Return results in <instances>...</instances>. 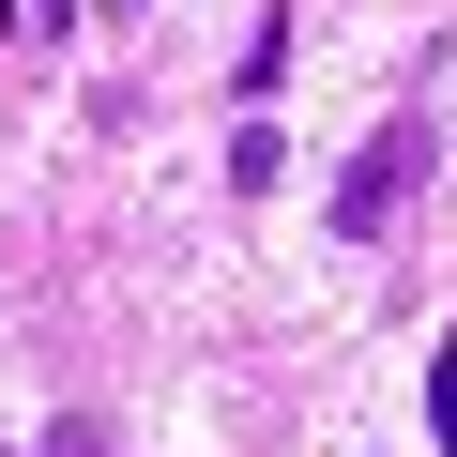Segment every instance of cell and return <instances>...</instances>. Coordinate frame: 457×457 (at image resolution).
<instances>
[{"instance_id":"cell-1","label":"cell","mask_w":457,"mask_h":457,"mask_svg":"<svg viewBox=\"0 0 457 457\" xmlns=\"http://www.w3.org/2000/svg\"><path fill=\"white\" fill-rule=\"evenodd\" d=\"M411 183H427V107H381V122H366V153L336 168L320 228H336V245H381V228L411 213Z\"/></svg>"},{"instance_id":"cell-2","label":"cell","mask_w":457,"mask_h":457,"mask_svg":"<svg viewBox=\"0 0 457 457\" xmlns=\"http://www.w3.org/2000/svg\"><path fill=\"white\" fill-rule=\"evenodd\" d=\"M427 442L457 457V336H427Z\"/></svg>"},{"instance_id":"cell-3","label":"cell","mask_w":457,"mask_h":457,"mask_svg":"<svg viewBox=\"0 0 457 457\" xmlns=\"http://www.w3.org/2000/svg\"><path fill=\"white\" fill-rule=\"evenodd\" d=\"M46 457H107V411H62V427H46Z\"/></svg>"}]
</instances>
